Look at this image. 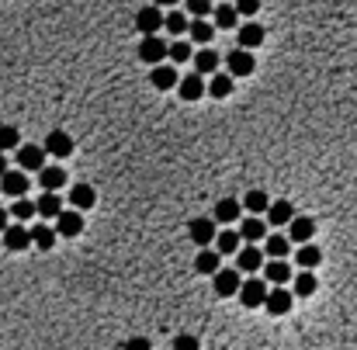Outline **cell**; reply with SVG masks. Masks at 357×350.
<instances>
[{"label":"cell","mask_w":357,"mask_h":350,"mask_svg":"<svg viewBox=\"0 0 357 350\" xmlns=\"http://www.w3.org/2000/svg\"><path fill=\"white\" fill-rule=\"evenodd\" d=\"M139 60L149 63V66L167 63V60H170V42H167L163 35H146V38L139 42Z\"/></svg>","instance_id":"obj_1"},{"label":"cell","mask_w":357,"mask_h":350,"mask_svg":"<svg viewBox=\"0 0 357 350\" xmlns=\"http://www.w3.org/2000/svg\"><path fill=\"white\" fill-rule=\"evenodd\" d=\"M267 281L264 277H246L243 281V288H239V302L246 305V309H261L264 302H267Z\"/></svg>","instance_id":"obj_2"},{"label":"cell","mask_w":357,"mask_h":350,"mask_svg":"<svg viewBox=\"0 0 357 350\" xmlns=\"http://www.w3.org/2000/svg\"><path fill=\"white\" fill-rule=\"evenodd\" d=\"M163 21H167V14H163V8H157V4H149V8H142V11L135 14V28H139L142 38H146V35H160Z\"/></svg>","instance_id":"obj_3"},{"label":"cell","mask_w":357,"mask_h":350,"mask_svg":"<svg viewBox=\"0 0 357 350\" xmlns=\"http://www.w3.org/2000/svg\"><path fill=\"white\" fill-rule=\"evenodd\" d=\"M253 66H257V60H253V52H246V49H233L229 55H226V73L236 80V77H250L253 73Z\"/></svg>","instance_id":"obj_4"},{"label":"cell","mask_w":357,"mask_h":350,"mask_svg":"<svg viewBox=\"0 0 357 350\" xmlns=\"http://www.w3.org/2000/svg\"><path fill=\"white\" fill-rule=\"evenodd\" d=\"M212 288H215V295L219 299H233V295H239V288H243V277H239V271L233 267H226V271H219L215 277H212Z\"/></svg>","instance_id":"obj_5"},{"label":"cell","mask_w":357,"mask_h":350,"mask_svg":"<svg viewBox=\"0 0 357 350\" xmlns=\"http://www.w3.org/2000/svg\"><path fill=\"white\" fill-rule=\"evenodd\" d=\"M239 236H243V243L246 247H257V243H264L271 232H267V222L261 218V215H250V218H243V225H239Z\"/></svg>","instance_id":"obj_6"},{"label":"cell","mask_w":357,"mask_h":350,"mask_svg":"<svg viewBox=\"0 0 357 350\" xmlns=\"http://www.w3.org/2000/svg\"><path fill=\"white\" fill-rule=\"evenodd\" d=\"M0 195H11L14 201L28 195V173L25 170H8L4 177H0Z\"/></svg>","instance_id":"obj_7"},{"label":"cell","mask_w":357,"mask_h":350,"mask_svg":"<svg viewBox=\"0 0 357 350\" xmlns=\"http://www.w3.org/2000/svg\"><path fill=\"white\" fill-rule=\"evenodd\" d=\"M313 236H316V222L309 215H295L291 225H288V240L298 243V247H305V243H313Z\"/></svg>","instance_id":"obj_8"},{"label":"cell","mask_w":357,"mask_h":350,"mask_svg":"<svg viewBox=\"0 0 357 350\" xmlns=\"http://www.w3.org/2000/svg\"><path fill=\"white\" fill-rule=\"evenodd\" d=\"M4 247H8L11 253L28 250V247H31V229H28V225H21V222L8 225V229H4Z\"/></svg>","instance_id":"obj_9"},{"label":"cell","mask_w":357,"mask_h":350,"mask_svg":"<svg viewBox=\"0 0 357 350\" xmlns=\"http://www.w3.org/2000/svg\"><path fill=\"white\" fill-rule=\"evenodd\" d=\"M291 305H295V291H288V288H271V291H267L264 309H267L271 316H285V312H291Z\"/></svg>","instance_id":"obj_10"},{"label":"cell","mask_w":357,"mask_h":350,"mask_svg":"<svg viewBox=\"0 0 357 350\" xmlns=\"http://www.w3.org/2000/svg\"><path fill=\"white\" fill-rule=\"evenodd\" d=\"M187 232H191V240H194L198 247H212V243H215V236H219L215 218H194V222L187 225Z\"/></svg>","instance_id":"obj_11"},{"label":"cell","mask_w":357,"mask_h":350,"mask_svg":"<svg viewBox=\"0 0 357 350\" xmlns=\"http://www.w3.org/2000/svg\"><path fill=\"white\" fill-rule=\"evenodd\" d=\"M177 94H181V101H198V97L209 94V84H205V77H201V73H187V77H181Z\"/></svg>","instance_id":"obj_12"},{"label":"cell","mask_w":357,"mask_h":350,"mask_svg":"<svg viewBox=\"0 0 357 350\" xmlns=\"http://www.w3.org/2000/svg\"><path fill=\"white\" fill-rule=\"evenodd\" d=\"M56 232H60V236H66V240L80 236V232H83V212H77V208H63V215L56 218Z\"/></svg>","instance_id":"obj_13"},{"label":"cell","mask_w":357,"mask_h":350,"mask_svg":"<svg viewBox=\"0 0 357 350\" xmlns=\"http://www.w3.org/2000/svg\"><path fill=\"white\" fill-rule=\"evenodd\" d=\"M236 271H239V274H257V271H264V250L243 247V250L236 253Z\"/></svg>","instance_id":"obj_14"},{"label":"cell","mask_w":357,"mask_h":350,"mask_svg":"<svg viewBox=\"0 0 357 350\" xmlns=\"http://www.w3.org/2000/svg\"><path fill=\"white\" fill-rule=\"evenodd\" d=\"M45 156H49V153H45V146H31V142H25V146L18 149V166H21V170H35V173H38V170L45 166Z\"/></svg>","instance_id":"obj_15"},{"label":"cell","mask_w":357,"mask_h":350,"mask_svg":"<svg viewBox=\"0 0 357 350\" xmlns=\"http://www.w3.org/2000/svg\"><path fill=\"white\" fill-rule=\"evenodd\" d=\"M45 153H49V156H56V160H66V156L73 153V139H70L63 129L49 132V136H45Z\"/></svg>","instance_id":"obj_16"},{"label":"cell","mask_w":357,"mask_h":350,"mask_svg":"<svg viewBox=\"0 0 357 350\" xmlns=\"http://www.w3.org/2000/svg\"><path fill=\"white\" fill-rule=\"evenodd\" d=\"M291 277H295V274H291L288 260H267V264H264V281H267L271 288H285Z\"/></svg>","instance_id":"obj_17"},{"label":"cell","mask_w":357,"mask_h":350,"mask_svg":"<svg viewBox=\"0 0 357 350\" xmlns=\"http://www.w3.org/2000/svg\"><path fill=\"white\" fill-rule=\"evenodd\" d=\"M236 38H239V49L253 52V49H257V45H264V28H261L257 21H246V25H239Z\"/></svg>","instance_id":"obj_18"},{"label":"cell","mask_w":357,"mask_h":350,"mask_svg":"<svg viewBox=\"0 0 357 350\" xmlns=\"http://www.w3.org/2000/svg\"><path fill=\"white\" fill-rule=\"evenodd\" d=\"M194 271H198V274L215 277V274L222 271V253H219V250H198V257H194Z\"/></svg>","instance_id":"obj_19"},{"label":"cell","mask_w":357,"mask_h":350,"mask_svg":"<svg viewBox=\"0 0 357 350\" xmlns=\"http://www.w3.org/2000/svg\"><path fill=\"white\" fill-rule=\"evenodd\" d=\"M149 84L157 87V90H170V87H177V84H181V77H177V70H174L170 63H160V66H153Z\"/></svg>","instance_id":"obj_20"},{"label":"cell","mask_w":357,"mask_h":350,"mask_svg":"<svg viewBox=\"0 0 357 350\" xmlns=\"http://www.w3.org/2000/svg\"><path fill=\"white\" fill-rule=\"evenodd\" d=\"M38 184H42V191H56L60 195V188H66V170L63 166H42L38 170Z\"/></svg>","instance_id":"obj_21"},{"label":"cell","mask_w":357,"mask_h":350,"mask_svg":"<svg viewBox=\"0 0 357 350\" xmlns=\"http://www.w3.org/2000/svg\"><path fill=\"white\" fill-rule=\"evenodd\" d=\"M194 73L215 77L219 73V52L215 49H198V55H194Z\"/></svg>","instance_id":"obj_22"},{"label":"cell","mask_w":357,"mask_h":350,"mask_svg":"<svg viewBox=\"0 0 357 350\" xmlns=\"http://www.w3.org/2000/svg\"><path fill=\"white\" fill-rule=\"evenodd\" d=\"M239 215H243V201H236V198H222L219 205H215V225L222 222V225H229V222H239Z\"/></svg>","instance_id":"obj_23"},{"label":"cell","mask_w":357,"mask_h":350,"mask_svg":"<svg viewBox=\"0 0 357 350\" xmlns=\"http://www.w3.org/2000/svg\"><path fill=\"white\" fill-rule=\"evenodd\" d=\"M94 201H97V191H94L90 184H73V188H70V205H73L77 212L94 208Z\"/></svg>","instance_id":"obj_24"},{"label":"cell","mask_w":357,"mask_h":350,"mask_svg":"<svg viewBox=\"0 0 357 350\" xmlns=\"http://www.w3.org/2000/svg\"><path fill=\"white\" fill-rule=\"evenodd\" d=\"M291 218H295V205L291 201H271V208H267V225H291Z\"/></svg>","instance_id":"obj_25"},{"label":"cell","mask_w":357,"mask_h":350,"mask_svg":"<svg viewBox=\"0 0 357 350\" xmlns=\"http://www.w3.org/2000/svg\"><path fill=\"white\" fill-rule=\"evenodd\" d=\"M35 208H38L42 218H60V215H63V198H60L56 191H45V195L35 201Z\"/></svg>","instance_id":"obj_26"},{"label":"cell","mask_w":357,"mask_h":350,"mask_svg":"<svg viewBox=\"0 0 357 350\" xmlns=\"http://www.w3.org/2000/svg\"><path fill=\"white\" fill-rule=\"evenodd\" d=\"M295 260H298V267H302V271H316V267L323 264V250H319V247H313V243H305V247H298V250H295Z\"/></svg>","instance_id":"obj_27"},{"label":"cell","mask_w":357,"mask_h":350,"mask_svg":"<svg viewBox=\"0 0 357 350\" xmlns=\"http://www.w3.org/2000/svg\"><path fill=\"white\" fill-rule=\"evenodd\" d=\"M288 250H291V240H288V236H281V232H271V236L264 240V253H267L271 260H285V257H288Z\"/></svg>","instance_id":"obj_28"},{"label":"cell","mask_w":357,"mask_h":350,"mask_svg":"<svg viewBox=\"0 0 357 350\" xmlns=\"http://www.w3.org/2000/svg\"><path fill=\"white\" fill-rule=\"evenodd\" d=\"M56 236H60V232L53 225H31V247H38V250H53Z\"/></svg>","instance_id":"obj_29"},{"label":"cell","mask_w":357,"mask_h":350,"mask_svg":"<svg viewBox=\"0 0 357 350\" xmlns=\"http://www.w3.org/2000/svg\"><path fill=\"white\" fill-rule=\"evenodd\" d=\"M239 247H243V236L236 229H222L219 236H215V250L219 253H239Z\"/></svg>","instance_id":"obj_30"},{"label":"cell","mask_w":357,"mask_h":350,"mask_svg":"<svg viewBox=\"0 0 357 350\" xmlns=\"http://www.w3.org/2000/svg\"><path fill=\"white\" fill-rule=\"evenodd\" d=\"M236 21H239L236 4H219V8L212 11V25H215V28H236Z\"/></svg>","instance_id":"obj_31"},{"label":"cell","mask_w":357,"mask_h":350,"mask_svg":"<svg viewBox=\"0 0 357 350\" xmlns=\"http://www.w3.org/2000/svg\"><path fill=\"white\" fill-rule=\"evenodd\" d=\"M212 38H215V25H212V21H205V18H194V21H191V42L209 45Z\"/></svg>","instance_id":"obj_32"},{"label":"cell","mask_w":357,"mask_h":350,"mask_svg":"<svg viewBox=\"0 0 357 350\" xmlns=\"http://www.w3.org/2000/svg\"><path fill=\"white\" fill-rule=\"evenodd\" d=\"M316 288H319V281H316V274H313V271H302V274H295V295H298V299H309V295H316Z\"/></svg>","instance_id":"obj_33"},{"label":"cell","mask_w":357,"mask_h":350,"mask_svg":"<svg viewBox=\"0 0 357 350\" xmlns=\"http://www.w3.org/2000/svg\"><path fill=\"white\" fill-rule=\"evenodd\" d=\"M243 208H246L250 215H267V208H271V198H267L264 191H250V195L243 198Z\"/></svg>","instance_id":"obj_34"},{"label":"cell","mask_w":357,"mask_h":350,"mask_svg":"<svg viewBox=\"0 0 357 350\" xmlns=\"http://www.w3.org/2000/svg\"><path fill=\"white\" fill-rule=\"evenodd\" d=\"M21 132L14 125H0V153H8V149H21Z\"/></svg>","instance_id":"obj_35"},{"label":"cell","mask_w":357,"mask_h":350,"mask_svg":"<svg viewBox=\"0 0 357 350\" xmlns=\"http://www.w3.org/2000/svg\"><path fill=\"white\" fill-rule=\"evenodd\" d=\"M163 28H167L170 35H184V32H191V21H187L184 11H170L167 21H163Z\"/></svg>","instance_id":"obj_36"},{"label":"cell","mask_w":357,"mask_h":350,"mask_svg":"<svg viewBox=\"0 0 357 350\" xmlns=\"http://www.w3.org/2000/svg\"><path fill=\"white\" fill-rule=\"evenodd\" d=\"M209 94H212V97H219V101H222V97H229V94H233V77H229V73H215V77H212V84H209Z\"/></svg>","instance_id":"obj_37"},{"label":"cell","mask_w":357,"mask_h":350,"mask_svg":"<svg viewBox=\"0 0 357 350\" xmlns=\"http://www.w3.org/2000/svg\"><path fill=\"white\" fill-rule=\"evenodd\" d=\"M187 60H194V52H191V42H184V38L170 42V63H187Z\"/></svg>","instance_id":"obj_38"},{"label":"cell","mask_w":357,"mask_h":350,"mask_svg":"<svg viewBox=\"0 0 357 350\" xmlns=\"http://www.w3.org/2000/svg\"><path fill=\"white\" fill-rule=\"evenodd\" d=\"M11 215H14L18 222H28L31 215H38V208H35V201H28V198H18V201L11 205Z\"/></svg>","instance_id":"obj_39"},{"label":"cell","mask_w":357,"mask_h":350,"mask_svg":"<svg viewBox=\"0 0 357 350\" xmlns=\"http://www.w3.org/2000/svg\"><path fill=\"white\" fill-rule=\"evenodd\" d=\"M184 8L191 18H209L215 8H212V0H184Z\"/></svg>","instance_id":"obj_40"},{"label":"cell","mask_w":357,"mask_h":350,"mask_svg":"<svg viewBox=\"0 0 357 350\" xmlns=\"http://www.w3.org/2000/svg\"><path fill=\"white\" fill-rule=\"evenodd\" d=\"M236 11H239V18H250L253 21V14L261 11V0H236Z\"/></svg>","instance_id":"obj_41"},{"label":"cell","mask_w":357,"mask_h":350,"mask_svg":"<svg viewBox=\"0 0 357 350\" xmlns=\"http://www.w3.org/2000/svg\"><path fill=\"white\" fill-rule=\"evenodd\" d=\"M174 350H198V336L194 333H181L174 340Z\"/></svg>","instance_id":"obj_42"},{"label":"cell","mask_w":357,"mask_h":350,"mask_svg":"<svg viewBox=\"0 0 357 350\" xmlns=\"http://www.w3.org/2000/svg\"><path fill=\"white\" fill-rule=\"evenodd\" d=\"M125 350H153V343L146 336H132V340H125Z\"/></svg>","instance_id":"obj_43"},{"label":"cell","mask_w":357,"mask_h":350,"mask_svg":"<svg viewBox=\"0 0 357 350\" xmlns=\"http://www.w3.org/2000/svg\"><path fill=\"white\" fill-rule=\"evenodd\" d=\"M8 218H11V212H8V208H0V232L8 229Z\"/></svg>","instance_id":"obj_44"},{"label":"cell","mask_w":357,"mask_h":350,"mask_svg":"<svg viewBox=\"0 0 357 350\" xmlns=\"http://www.w3.org/2000/svg\"><path fill=\"white\" fill-rule=\"evenodd\" d=\"M153 4H157V8H174L177 0H153Z\"/></svg>","instance_id":"obj_45"},{"label":"cell","mask_w":357,"mask_h":350,"mask_svg":"<svg viewBox=\"0 0 357 350\" xmlns=\"http://www.w3.org/2000/svg\"><path fill=\"white\" fill-rule=\"evenodd\" d=\"M4 173H8V156L0 153V177H4Z\"/></svg>","instance_id":"obj_46"}]
</instances>
